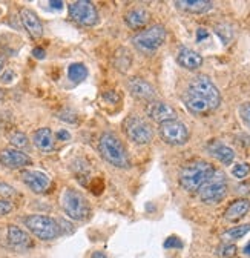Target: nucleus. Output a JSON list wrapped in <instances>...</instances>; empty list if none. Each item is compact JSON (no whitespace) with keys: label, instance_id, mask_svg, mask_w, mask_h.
<instances>
[{"label":"nucleus","instance_id":"nucleus-1","mask_svg":"<svg viewBox=\"0 0 250 258\" xmlns=\"http://www.w3.org/2000/svg\"><path fill=\"white\" fill-rule=\"evenodd\" d=\"M183 102L191 112L206 115L221 105V94L207 76H197L187 85Z\"/></svg>","mask_w":250,"mask_h":258},{"label":"nucleus","instance_id":"nucleus-2","mask_svg":"<svg viewBox=\"0 0 250 258\" xmlns=\"http://www.w3.org/2000/svg\"><path fill=\"white\" fill-rule=\"evenodd\" d=\"M215 168L206 160H194L180 171V184L187 192H197L213 175Z\"/></svg>","mask_w":250,"mask_h":258},{"label":"nucleus","instance_id":"nucleus-3","mask_svg":"<svg viewBox=\"0 0 250 258\" xmlns=\"http://www.w3.org/2000/svg\"><path fill=\"white\" fill-rule=\"evenodd\" d=\"M99 152L109 165L126 169L131 166V160L123 142L112 133H103L99 139Z\"/></svg>","mask_w":250,"mask_h":258},{"label":"nucleus","instance_id":"nucleus-4","mask_svg":"<svg viewBox=\"0 0 250 258\" xmlns=\"http://www.w3.org/2000/svg\"><path fill=\"white\" fill-rule=\"evenodd\" d=\"M168 36V31L163 25H152L149 28H144L143 31H140L138 34H135L132 37V45L143 54H153L157 52Z\"/></svg>","mask_w":250,"mask_h":258},{"label":"nucleus","instance_id":"nucleus-5","mask_svg":"<svg viewBox=\"0 0 250 258\" xmlns=\"http://www.w3.org/2000/svg\"><path fill=\"white\" fill-rule=\"evenodd\" d=\"M25 226L31 234L42 241H51L60 235L58 221L48 215H40V214L29 215L25 218Z\"/></svg>","mask_w":250,"mask_h":258},{"label":"nucleus","instance_id":"nucleus-6","mask_svg":"<svg viewBox=\"0 0 250 258\" xmlns=\"http://www.w3.org/2000/svg\"><path fill=\"white\" fill-rule=\"evenodd\" d=\"M61 208H63L65 214L75 221H83L89 217L91 208L88 200L81 196V194L75 189H65L61 194Z\"/></svg>","mask_w":250,"mask_h":258},{"label":"nucleus","instance_id":"nucleus-7","mask_svg":"<svg viewBox=\"0 0 250 258\" xmlns=\"http://www.w3.org/2000/svg\"><path fill=\"white\" fill-rule=\"evenodd\" d=\"M227 180L224 172L221 171H215L213 175L200 187V199L207 203V205H215V203H220L226 199L227 196Z\"/></svg>","mask_w":250,"mask_h":258},{"label":"nucleus","instance_id":"nucleus-8","mask_svg":"<svg viewBox=\"0 0 250 258\" xmlns=\"http://www.w3.org/2000/svg\"><path fill=\"white\" fill-rule=\"evenodd\" d=\"M123 131L137 145H147L153 139V129L152 126L138 115H129L123 121Z\"/></svg>","mask_w":250,"mask_h":258},{"label":"nucleus","instance_id":"nucleus-9","mask_svg":"<svg viewBox=\"0 0 250 258\" xmlns=\"http://www.w3.org/2000/svg\"><path fill=\"white\" fill-rule=\"evenodd\" d=\"M158 131H160V137L163 139V142L171 146H181V145L187 143V140L191 137V133H189V129H187V126L178 120H171V121L161 123Z\"/></svg>","mask_w":250,"mask_h":258},{"label":"nucleus","instance_id":"nucleus-10","mask_svg":"<svg viewBox=\"0 0 250 258\" xmlns=\"http://www.w3.org/2000/svg\"><path fill=\"white\" fill-rule=\"evenodd\" d=\"M69 17L81 26H94L99 22V11L96 5L88 0H77L68 7Z\"/></svg>","mask_w":250,"mask_h":258},{"label":"nucleus","instance_id":"nucleus-11","mask_svg":"<svg viewBox=\"0 0 250 258\" xmlns=\"http://www.w3.org/2000/svg\"><path fill=\"white\" fill-rule=\"evenodd\" d=\"M0 163L8 169H22L33 163V160H31L28 154H25L20 149L5 148L0 151Z\"/></svg>","mask_w":250,"mask_h":258},{"label":"nucleus","instance_id":"nucleus-12","mask_svg":"<svg viewBox=\"0 0 250 258\" xmlns=\"http://www.w3.org/2000/svg\"><path fill=\"white\" fill-rule=\"evenodd\" d=\"M128 89L129 92L138 100H144V102H153L155 97H157V91L155 88L144 79L141 77H132L128 80Z\"/></svg>","mask_w":250,"mask_h":258},{"label":"nucleus","instance_id":"nucleus-13","mask_svg":"<svg viewBox=\"0 0 250 258\" xmlns=\"http://www.w3.org/2000/svg\"><path fill=\"white\" fill-rule=\"evenodd\" d=\"M146 114L150 120L153 121H157V123H164V121H171V120H177V111L164 103V102H157V100H153L147 105L146 108Z\"/></svg>","mask_w":250,"mask_h":258},{"label":"nucleus","instance_id":"nucleus-14","mask_svg":"<svg viewBox=\"0 0 250 258\" xmlns=\"http://www.w3.org/2000/svg\"><path fill=\"white\" fill-rule=\"evenodd\" d=\"M20 177L23 183L36 194H45L51 186V178L40 171H22Z\"/></svg>","mask_w":250,"mask_h":258},{"label":"nucleus","instance_id":"nucleus-15","mask_svg":"<svg viewBox=\"0 0 250 258\" xmlns=\"http://www.w3.org/2000/svg\"><path fill=\"white\" fill-rule=\"evenodd\" d=\"M20 20L25 26V29L28 31V34L33 39H40L43 36V25L42 20L39 19V16L29 8H23L20 11Z\"/></svg>","mask_w":250,"mask_h":258},{"label":"nucleus","instance_id":"nucleus-16","mask_svg":"<svg viewBox=\"0 0 250 258\" xmlns=\"http://www.w3.org/2000/svg\"><path fill=\"white\" fill-rule=\"evenodd\" d=\"M8 241L13 247L16 249H28L33 246V240H31L29 234L26 231H23L22 228L16 224H10L8 226V232H7Z\"/></svg>","mask_w":250,"mask_h":258},{"label":"nucleus","instance_id":"nucleus-17","mask_svg":"<svg viewBox=\"0 0 250 258\" xmlns=\"http://www.w3.org/2000/svg\"><path fill=\"white\" fill-rule=\"evenodd\" d=\"M150 20V14L146 8H132L124 14V22L131 29H141Z\"/></svg>","mask_w":250,"mask_h":258},{"label":"nucleus","instance_id":"nucleus-18","mask_svg":"<svg viewBox=\"0 0 250 258\" xmlns=\"http://www.w3.org/2000/svg\"><path fill=\"white\" fill-rule=\"evenodd\" d=\"M177 60L183 68L189 70V71H195V70L201 68V64H203V57L189 48H181L177 55Z\"/></svg>","mask_w":250,"mask_h":258},{"label":"nucleus","instance_id":"nucleus-19","mask_svg":"<svg viewBox=\"0 0 250 258\" xmlns=\"http://www.w3.org/2000/svg\"><path fill=\"white\" fill-rule=\"evenodd\" d=\"M177 8L191 14H203L212 10L213 4L209 0H178L175 2Z\"/></svg>","mask_w":250,"mask_h":258},{"label":"nucleus","instance_id":"nucleus-20","mask_svg":"<svg viewBox=\"0 0 250 258\" xmlns=\"http://www.w3.org/2000/svg\"><path fill=\"white\" fill-rule=\"evenodd\" d=\"M33 142L34 145L43 151V152H51L55 146V139H54V134L49 127H40L34 133L33 136Z\"/></svg>","mask_w":250,"mask_h":258},{"label":"nucleus","instance_id":"nucleus-21","mask_svg":"<svg viewBox=\"0 0 250 258\" xmlns=\"http://www.w3.org/2000/svg\"><path fill=\"white\" fill-rule=\"evenodd\" d=\"M250 209V202L245 200V199H239V200H235L224 212V217L226 220L229 221H236L239 218H242Z\"/></svg>","mask_w":250,"mask_h":258},{"label":"nucleus","instance_id":"nucleus-22","mask_svg":"<svg viewBox=\"0 0 250 258\" xmlns=\"http://www.w3.org/2000/svg\"><path fill=\"white\" fill-rule=\"evenodd\" d=\"M209 151H210V154L215 158L220 160L223 165H230L232 161H233V158H235L233 149L226 146V145H223V143H213V145H210Z\"/></svg>","mask_w":250,"mask_h":258},{"label":"nucleus","instance_id":"nucleus-23","mask_svg":"<svg viewBox=\"0 0 250 258\" xmlns=\"http://www.w3.org/2000/svg\"><path fill=\"white\" fill-rule=\"evenodd\" d=\"M114 64L120 73H126L128 68H131V64H132V55L129 54L128 49L121 48V49H118V52L115 55Z\"/></svg>","mask_w":250,"mask_h":258},{"label":"nucleus","instance_id":"nucleus-24","mask_svg":"<svg viewBox=\"0 0 250 258\" xmlns=\"http://www.w3.org/2000/svg\"><path fill=\"white\" fill-rule=\"evenodd\" d=\"M68 77L74 83H80L88 77V68L83 63H72L68 68Z\"/></svg>","mask_w":250,"mask_h":258},{"label":"nucleus","instance_id":"nucleus-25","mask_svg":"<svg viewBox=\"0 0 250 258\" xmlns=\"http://www.w3.org/2000/svg\"><path fill=\"white\" fill-rule=\"evenodd\" d=\"M247 232H250V224H241V226H236V228H232V229L226 231L221 235V238L224 241H235V240L242 238Z\"/></svg>","mask_w":250,"mask_h":258},{"label":"nucleus","instance_id":"nucleus-26","mask_svg":"<svg viewBox=\"0 0 250 258\" xmlns=\"http://www.w3.org/2000/svg\"><path fill=\"white\" fill-rule=\"evenodd\" d=\"M215 32L218 34V37H220L224 45H229L230 40L233 39V31H232V26L227 25V23H221V25H216L215 26Z\"/></svg>","mask_w":250,"mask_h":258},{"label":"nucleus","instance_id":"nucleus-27","mask_svg":"<svg viewBox=\"0 0 250 258\" xmlns=\"http://www.w3.org/2000/svg\"><path fill=\"white\" fill-rule=\"evenodd\" d=\"M10 143L16 148V149H25V148H28V145H29V142H28V137L23 134V133H20V131H16V133H13V134H10Z\"/></svg>","mask_w":250,"mask_h":258},{"label":"nucleus","instance_id":"nucleus-28","mask_svg":"<svg viewBox=\"0 0 250 258\" xmlns=\"http://www.w3.org/2000/svg\"><path fill=\"white\" fill-rule=\"evenodd\" d=\"M250 174V165L247 163H238L232 169V175L236 178H245Z\"/></svg>","mask_w":250,"mask_h":258},{"label":"nucleus","instance_id":"nucleus-29","mask_svg":"<svg viewBox=\"0 0 250 258\" xmlns=\"http://www.w3.org/2000/svg\"><path fill=\"white\" fill-rule=\"evenodd\" d=\"M14 196H17V192L13 186H10L8 183H0V197H4L7 200Z\"/></svg>","mask_w":250,"mask_h":258},{"label":"nucleus","instance_id":"nucleus-30","mask_svg":"<svg viewBox=\"0 0 250 258\" xmlns=\"http://www.w3.org/2000/svg\"><path fill=\"white\" fill-rule=\"evenodd\" d=\"M239 117L242 118V121L250 127V103H242L239 106Z\"/></svg>","mask_w":250,"mask_h":258},{"label":"nucleus","instance_id":"nucleus-31","mask_svg":"<svg viewBox=\"0 0 250 258\" xmlns=\"http://www.w3.org/2000/svg\"><path fill=\"white\" fill-rule=\"evenodd\" d=\"M102 97H103V100H106L111 105H117L120 102V95L115 91H105L102 94Z\"/></svg>","mask_w":250,"mask_h":258},{"label":"nucleus","instance_id":"nucleus-32","mask_svg":"<svg viewBox=\"0 0 250 258\" xmlns=\"http://www.w3.org/2000/svg\"><path fill=\"white\" fill-rule=\"evenodd\" d=\"M235 253H236V246H235V244H224V246L220 249V255H221L223 258H232Z\"/></svg>","mask_w":250,"mask_h":258},{"label":"nucleus","instance_id":"nucleus-33","mask_svg":"<svg viewBox=\"0 0 250 258\" xmlns=\"http://www.w3.org/2000/svg\"><path fill=\"white\" fill-rule=\"evenodd\" d=\"M13 209H14V206H13V203H11L10 200L0 199V217L8 215Z\"/></svg>","mask_w":250,"mask_h":258},{"label":"nucleus","instance_id":"nucleus-34","mask_svg":"<svg viewBox=\"0 0 250 258\" xmlns=\"http://www.w3.org/2000/svg\"><path fill=\"white\" fill-rule=\"evenodd\" d=\"M14 77H16V74L11 70H5L4 74L0 76V82H2V83H11L14 80Z\"/></svg>","mask_w":250,"mask_h":258},{"label":"nucleus","instance_id":"nucleus-35","mask_svg":"<svg viewBox=\"0 0 250 258\" xmlns=\"http://www.w3.org/2000/svg\"><path fill=\"white\" fill-rule=\"evenodd\" d=\"M164 246H166V247H181L183 243H181V240L177 238V237H169V238L166 240Z\"/></svg>","mask_w":250,"mask_h":258},{"label":"nucleus","instance_id":"nucleus-36","mask_svg":"<svg viewBox=\"0 0 250 258\" xmlns=\"http://www.w3.org/2000/svg\"><path fill=\"white\" fill-rule=\"evenodd\" d=\"M33 55L36 57V58H39V60H42V58H45L46 57V52H45V49L43 48H34L33 49Z\"/></svg>","mask_w":250,"mask_h":258},{"label":"nucleus","instance_id":"nucleus-37","mask_svg":"<svg viewBox=\"0 0 250 258\" xmlns=\"http://www.w3.org/2000/svg\"><path fill=\"white\" fill-rule=\"evenodd\" d=\"M209 36V32L206 31V29H203V28H200L198 31H197V42H201L203 39H206Z\"/></svg>","mask_w":250,"mask_h":258},{"label":"nucleus","instance_id":"nucleus-38","mask_svg":"<svg viewBox=\"0 0 250 258\" xmlns=\"http://www.w3.org/2000/svg\"><path fill=\"white\" fill-rule=\"evenodd\" d=\"M55 137H57V140H69V137H71V136H69V133H68V131H63V129H61V131H58V133H57V136H55Z\"/></svg>","mask_w":250,"mask_h":258},{"label":"nucleus","instance_id":"nucleus-39","mask_svg":"<svg viewBox=\"0 0 250 258\" xmlns=\"http://www.w3.org/2000/svg\"><path fill=\"white\" fill-rule=\"evenodd\" d=\"M49 5L55 10H60L61 7H63V2H49Z\"/></svg>","mask_w":250,"mask_h":258},{"label":"nucleus","instance_id":"nucleus-40","mask_svg":"<svg viewBox=\"0 0 250 258\" xmlns=\"http://www.w3.org/2000/svg\"><path fill=\"white\" fill-rule=\"evenodd\" d=\"M92 258H108L103 252H94L92 253Z\"/></svg>","mask_w":250,"mask_h":258},{"label":"nucleus","instance_id":"nucleus-41","mask_svg":"<svg viewBox=\"0 0 250 258\" xmlns=\"http://www.w3.org/2000/svg\"><path fill=\"white\" fill-rule=\"evenodd\" d=\"M5 61H7L5 55H2V54H0V70H2V68L5 67Z\"/></svg>","mask_w":250,"mask_h":258},{"label":"nucleus","instance_id":"nucleus-42","mask_svg":"<svg viewBox=\"0 0 250 258\" xmlns=\"http://www.w3.org/2000/svg\"><path fill=\"white\" fill-rule=\"evenodd\" d=\"M244 253H245V255H250V243L244 247Z\"/></svg>","mask_w":250,"mask_h":258}]
</instances>
